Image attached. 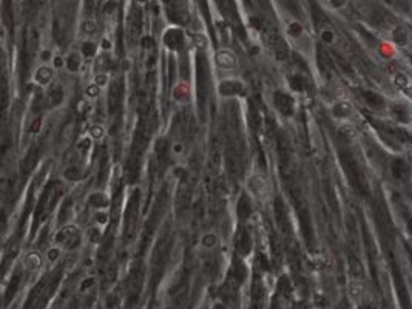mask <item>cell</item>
I'll list each match as a JSON object with an SVG mask.
<instances>
[{"instance_id": "8992f818", "label": "cell", "mask_w": 412, "mask_h": 309, "mask_svg": "<svg viewBox=\"0 0 412 309\" xmlns=\"http://www.w3.org/2000/svg\"><path fill=\"white\" fill-rule=\"evenodd\" d=\"M79 235H80V232L78 226H65L56 233L54 241L57 244H68L74 240H79Z\"/></svg>"}, {"instance_id": "d6986e66", "label": "cell", "mask_w": 412, "mask_h": 309, "mask_svg": "<svg viewBox=\"0 0 412 309\" xmlns=\"http://www.w3.org/2000/svg\"><path fill=\"white\" fill-rule=\"evenodd\" d=\"M42 61H44V62L51 61V51H44V53H42Z\"/></svg>"}, {"instance_id": "44dd1931", "label": "cell", "mask_w": 412, "mask_h": 309, "mask_svg": "<svg viewBox=\"0 0 412 309\" xmlns=\"http://www.w3.org/2000/svg\"><path fill=\"white\" fill-rule=\"evenodd\" d=\"M213 309H227V308H225L224 305H216V306H215Z\"/></svg>"}, {"instance_id": "5bb4252c", "label": "cell", "mask_w": 412, "mask_h": 309, "mask_svg": "<svg viewBox=\"0 0 412 309\" xmlns=\"http://www.w3.org/2000/svg\"><path fill=\"white\" fill-rule=\"evenodd\" d=\"M327 3H329V6L332 8V10L340 11V10H344V8L348 6L349 0H327Z\"/></svg>"}, {"instance_id": "ba28073f", "label": "cell", "mask_w": 412, "mask_h": 309, "mask_svg": "<svg viewBox=\"0 0 412 309\" xmlns=\"http://www.w3.org/2000/svg\"><path fill=\"white\" fill-rule=\"evenodd\" d=\"M392 83L398 91H408L412 87V79L406 71H397L392 76Z\"/></svg>"}, {"instance_id": "6da1fadb", "label": "cell", "mask_w": 412, "mask_h": 309, "mask_svg": "<svg viewBox=\"0 0 412 309\" xmlns=\"http://www.w3.org/2000/svg\"><path fill=\"white\" fill-rule=\"evenodd\" d=\"M389 118L398 124H411L412 122V104L406 99H395L388 105Z\"/></svg>"}, {"instance_id": "e0dca14e", "label": "cell", "mask_w": 412, "mask_h": 309, "mask_svg": "<svg viewBox=\"0 0 412 309\" xmlns=\"http://www.w3.org/2000/svg\"><path fill=\"white\" fill-rule=\"evenodd\" d=\"M321 39H323L324 44H333V40H335V34H333V31H332V30H323V33H321Z\"/></svg>"}, {"instance_id": "3957f363", "label": "cell", "mask_w": 412, "mask_h": 309, "mask_svg": "<svg viewBox=\"0 0 412 309\" xmlns=\"http://www.w3.org/2000/svg\"><path fill=\"white\" fill-rule=\"evenodd\" d=\"M247 189L250 190V194L258 199H264L269 195V190H270L269 182L263 175H254V177H250L247 181Z\"/></svg>"}, {"instance_id": "9a60e30c", "label": "cell", "mask_w": 412, "mask_h": 309, "mask_svg": "<svg viewBox=\"0 0 412 309\" xmlns=\"http://www.w3.org/2000/svg\"><path fill=\"white\" fill-rule=\"evenodd\" d=\"M93 83H96V85L100 87V88H105V87L108 85V74H107V73H99V74H96Z\"/></svg>"}, {"instance_id": "52a82bcc", "label": "cell", "mask_w": 412, "mask_h": 309, "mask_svg": "<svg viewBox=\"0 0 412 309\" xmlns=\"http://www.w3.org/2000/svg\"><path fill=\"white\" fill-rule=\"evenodd\" d=\"M54 78V68L49 65H42L37 68V71L34 73V81L42 87L49 85V82Z\"/></svg>"}, {"instance_id": "4fadbf2b", "label": "cell", "mask_w": 412, "mask_h": 309, "mask_svg": "<svg viewBox=\"0 0 412 309\" xmlns=\"http://www.w3.org/2000/svg\"><path fill=\"white\" fill-rule=\"evenodd\" d=\"M61 254H62V249L59 247V246L49 247V249L47 250V260H48L49 263H56L59 258H61Z\"/></svg>"}, {"instance_id": "ffe728a7", "label": "cell", "mask_w": 412, "mask_h": 309, "mask_svg": "<svg viewBox=\"0 0 412 309\" xmlns=\"http://www.w3.org/2000/svg\"><path fill=\"white\" fill-rule=\"evenodd\" d=\"M408 65L411 66V70H412V49H411L409 54H408Z\"/></svg>"}, {"instance_id": "7c38bea8", "label": "cell", "mask_w": 412, "mask_h": 309, "mask_svg": "<svg viewBox=\"0 0 412 309\" xmlns=\"http://www.w3.org/2000/svg\"><path fill=\"white\" fill-rule=\"evenodd\" d=\"M107 135V130L102 124H93L90 127V136L95 141H102Z\"/></svg>"}, {"instance_id": "7a4b0ae2", "label": "cell", "mask_w": 412, "mask_h": 309, "mask_svg": "<svg viewBox=\"0 0 412 309\" xmlns=\"http://www.w3.org/2000/svg\"><path fill=\"white\" fill-rule=\"evenodd\" d=\"M389 42L392 47L398 48V49H411V45H412L411 30L403 23L395 25V27H392L389 31Z\"/></svg>"}, {"instance_id": "8fae6325", "label": "cell", "mask_w": 412, "mask_h": 309, "mask_svg": "<svg viewBox=\"0 0 412 309\" xmlns=\"http://www.w3.org/2000/svg\"><path fill=\"white\" fill-rule=\"evenodd\" d=\"M218 241H220V238H218L215 232H207L201 237V244L206 249H213L218 244Z\"/></svg>"}, {"instance_id": "9c48e42d", "label": "cell", "mask_w": 412, "mask_h": 309, "mask_svg": "<svg viewBox=\"0 0 412 309\" xmlns=\"http://www.w3.org/2000/svg\"><path fill=\"white\" fill-rule=\"evenodd\" d=\"M23 266H25V269L30 271V272L37 271L40 266H42V257H40V254H39V252H30V254H27V255H25V258H23Z\"/></svg>"}, {"instance_id": "ac0fdd59", "label": "cell", "mask_w": 412, "mask_h": 309, "mask_svg": "<svg viewBox=\"0 0 412 309\" xmlns=\"http://www.w3.org/2000/svg\"><path fill=\"white\" fill-rule=\"evenodd\" d=\"M82 31L87 33V34H93V33L96 31V23L91 22V20H85L82 23Z\"/></svg>"}, {"instance_id": "2e32d148", "label": "cell", "mask_w": 412, "mask_h": 309, "mask_svg": "<svg viewBox=\"0 0 412 309\" xmlns=\"http://www.w3.org/2000/svg\"><path fill=\"white\" fill-rule=\"evenodd\" d=\"M99 93H100V87H97L96 83H91V85H88V88H87V96H88L90 99H96V98L99 96Z\"/></svg>"}, {"instance_id": "5b68a950", "label": "cell", "mask_w": 412, "mask_h": 309, "mask_svg": "<svg viewBox=\"0 0 412 309\" xmlns=\"http://www.w3.org/2000/svg\"><path fill=\"white\" fill-rule=\"evenodd\" d=\"M332 116L335 119H340V121H348L352 118V114H354V105H352L349 101H338L335 102L333 107H332Z\"/></svg>"}, {"instance_id": "30bf717a", "label": "cell", "mask_w": 412, "mask_h": 309, "mask_svg": "<svg viewBox=\"0 0 412 309\" xmlns=\"http://www.w3.org/2000/svg\"><path fill=\"white\" fill-rule=\"evenodd\" d=\"M348 288H349V294H350V297L354 298V300H360V298H361V295H363V292H364L363 283L358 281V280H350Z\"/></svg>"}, {"instance_id": "277c9868", "label": "cell", "mask_w": 412, "mask_h": 309, "mask_svg": "<svg viewBox=\"0 0 412 309\" xmlns=\"http://www.w3.org/2000/svg\"><path fill=\"white\" fill-rule=\"evenodd\" d=\"M215 62L224 71H232L238 66V59H237V56H235V53L230 51V49H225V48L216 51Z\"/></svg>"}]
</instances>
